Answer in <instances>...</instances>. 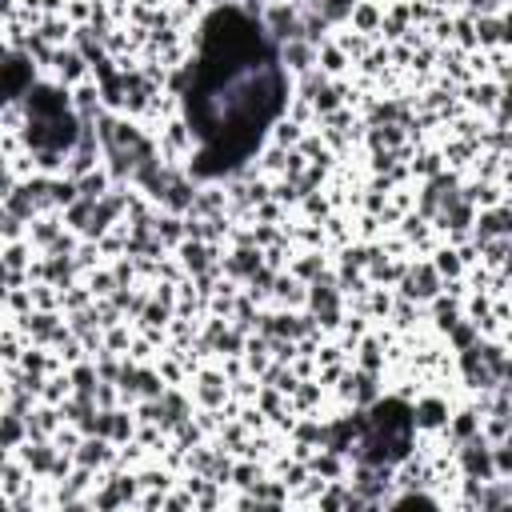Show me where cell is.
<instances>
[{
  "instance_id": "obj_1",
  "label": "cell",
  "mask_w": 512,
  "mask_h": 512,
  "mask_svg": "<svg viewBox=\"0 0 512 512\" xmlns=\"http://www.w3.org/2000/svg\"><path fill=\"white\" fill-rule=\"evenodd\" d=\"M280 96L284 80L260 28L240 12H216L188 88V116L204 140L200 172L236 168L280 112Z\"/></svg>"
}]
</instances>
